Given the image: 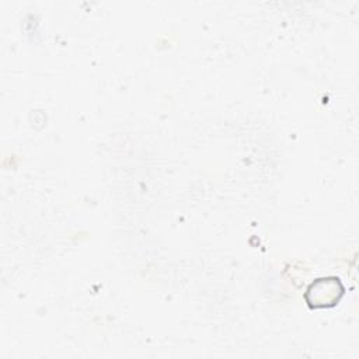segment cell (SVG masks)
Instances as JSON below:
<instances>
[{
  "label": "cell",
  "mask_w": 359,
  "mask_h": 359,
  "mask_svg": "<svg viewBox=\"0 0 359 359\" xmlns=\"http://www.w3.org/2000/svg\"><path fill=\"white\" fill-rule=\"evenodd\" d=\"M345 287L339 278L327 276L311 282L304 293V300L310 309H324L335 306L344 296Z\"/></svg>",
  "instance_id": "cell-1"
}]
</instances>
